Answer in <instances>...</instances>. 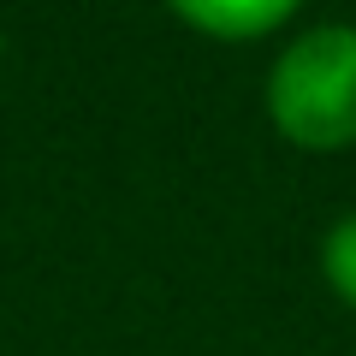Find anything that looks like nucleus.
Here are the masks:
<instances>
[{"instance_id":"f257e3e1","label":"nucleus","mask_w":356,"mask_h":356,"mask_svg":"<svg viewBox=\"0 0 356 356\" xmlns=\"http://www.w3.org/2000/svg\"><path fill=\"white\" fill-rule=\"evenodd\" d=\"M267 119L291 149L339 154L356 143V24H303L267 65Z\"/></svg>"},{"instance_id":"f03ea898","label":"nucleus","mask_w":356,"mask_h":356,"mask_svg":"<svg viewBox=\"0 0 356 356\" xmlns=\"http://www.w3.org/2000/svg\"><path fill=\"white\" fill-rule=\"evenodd\" d=\"M172 13L214 42H255V36L285 30L297 18V6L291 0H178Z\"/></svg>"},{"instance_id":"7ed1b4c3","label":"nucleus","mask_w":356,"mask_h":356,"mask_svg":"<svg viewBox=\"0 0 356 356\" xmlns=\"http://www.w3.org/2000/svg\"><path fill=\"white\" fill-rule=\"evenodd\" d=\"M321 280L332 285V297L344 309H356V208L339 214L321 238Z\"/></svg>"},{"instance_id":"20e7f679","label":"nucleus","mask_w":356,"mask_h":356,"mask_svg":"<svg viewBox=\"0 0 356 356\" xmlns=\"http://www.w3.org/2000/svg\"><path fill=\"white\" fill-rule=\"evenodd\" d=\"M0 54H6V36H0Z\"/></svg>"}]
</instances>
